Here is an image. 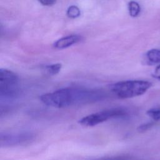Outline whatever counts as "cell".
Instances as JSON below:
<instances>
[{"mask_svg": "<svg viewBox=\"0 0 160 160\" xmlns=\"http://www.w3.org/2000/svg\"><path fill=\"white\" fill-rule=\"evenodd\" d=\"M102 89L83 87H67L44 94L40 100L46 106L63 108L96 102L106 98Z\"/></svg>", "mask_w": 160, "mask_h": 160, "instance_id": "obj_1", "label": "cell"}, {"mask_svg": "<svg viewBox=\"0 0 160 160\" xmlns=\"http://www.w3.org/2000/svg\"><path fill=\"white\" fill-rule=\"evenodd\" d=\"M151 86V82L148 81L128 80L112 84L109 88L118 98L128 99L144 94Z\"/></svg>", "mask_w": 160, "mask_h": 160, "instance_id": "obj_2", "label": "cell"}, {"mask_svg": "<svg viewBox=\"0 0 160 160\" xmlns=\"http://www.w3.org/2000/svg\"><path fill=\"white\" fill-rule=\"evenodd\" d=\"M19 78L14 72L0 69V98L1 101L16 98L19 92Z\"/></svg>", "mask_w": 160, "mask_h": 160, "instance_id": "obj_3", "label": "cell"}, {"mask_svg": "<svg viewBox=\"0 0 160 160\" xmlns=\"http://www.w3.org/2000/svg\"><path fill=\"white\" fill-rule=\"evenodd\" d=\"M127 115L128 112L123 108H111L86 116L79 121V123L85 127H92L109 119L119 118Z\"/></svg>", "mask_w": 160, "mask_h": 160, "instance_id": "obj_4", "label": "cell"}, {"mask_svg": "<svg viewBox=\"0 0 160 160\" xmlns=\"http://www.w3.org/2000/svg\"><path fill=\"white\" fill-rule=\"evenodd\" d=\"M34 138L32 133L23 132L19 133H1V146H13L22 145L31 142Z\"/></svg>", "mask_w": 160, "mask_h": 160, "instance_id": "obj_5", "label": "cell"}, {"mask_svg": "<svg viewBox=\"0 0 160 160\" xmlns=\"http://www.w3.org/2000/svg\"><path fill=\"white\" fill-rule=\"evenodd\" d=\"M81 41V37L78 35H69L63 37L54 43V47L56 49H62L68 48Z\"/></svg>", "mask_w": 160, "mask_h": 160, "instance_id": "obj_6", "label": "cell"}, {"mask_svg": "<svg viewBox=\"0 0 160 160\" xmlns=\"http://www.w3.org/2000/svg\"><path fill=\"white\" fill-rule=\"evenodd\" d=\"M146 58L148 64H154L160 62V49H150L146 52Z\"/></svg>", "mask_w": 160, "mask_h": 160, "instance_id": "obj_7", "label": "cell"}, {"mask_svg": "<svg viewBox=\"0 0 160 160\" xmlns=\"http://www.w3.org/2000/svg\"><path fill=\"white\" fill-rule=\"evenodd\" d=\"M128 8H129V14L132 17L138 16L141 11V8L139 4L136 1H131L129 2Z\"/></svg>", "mask_w": 160, "mask_h": 160, "instance_id": "obj_8", "label": "cell"}, {"mask_svg": "<svg viewBox=\"0 0 160 160\" xmlns=\"http://www.w3.org/2000/svg\"><path fill=\"white\" fill-rule=\"evenodd\" d=\"M62 68V65L60 63H56L48 65L45 67V69L48 74L51 76L56 75L59 72Z\"/></svg>", "mask_w": 160, "mask_h": 160, "instance_id": "obj_9", "label": "cell"}, {"mask_svg": "<svg viewBox=\"0 0 160 160\" xmlns=\"http://www.w3.org/2000/svg\"><path fill=\"white\" fill-rule=\"evenodd\" d=\"M146 114L154 121L160 120V108H152L146 111Z\"/></svg>", "mask_w": 160, "mask_h": 160, "instance_id": "obj_10", "label": "cell"}, {"mask_svg": "<svg viewBox=\"0 0 160 160\" xmlns=\"http://www.w3.org/2000/svg\"><path fill=\"white\" fill-rule=\"evenodd\" d=\"M81 11L79 8L76 6L72 5L69 7L67 10V15L71 18H76L80 16Z\"/></svg>", "mask_w": 160, "mask_h": 160, "instance_id": "obj_11", "label": "cell"}, {"mask_svg": "<svg viewBox=\"0 0 160 160\" xmlns=\"http://www.w3.org/2000/svg\"><path fill=\"white\" fill-rule=\"evenodd\" d=\"M91 160H132V158L128 156L121 155V156H109V157H102V158L93 159Z\"/></svg>", "mask_w": 160, "mask_h": 160, "instance_id": "obj_12", "label": "cell"}, {"mask_svg": "<svg viewBox=\"0 0 160 160\" xmlns=\"http://www.w3.org/2000/svg\"><path fill=\"white\" fill-rule=\"evenodd\" d=\"M154 125V123L152 122H146L144 124H142L141 125H140L138 128V130L139 132H144L146 131L147 130H148L149 129H150L151 128H152Z\"/></svg>", "mask_w": 160, "mask_h": 160, "instance_id": "obj_13", "label": "cell"}, {"mask_svg": "<svg viewBox=\"0 0 160 160\" xmlns=\"http://www.w3.org/2000/svg\"><path fill=\"white\" fill-rule=\"evenodd\" d=\"M152 76L157 79L160 80V65L158 66L156 69H154L153 73H152Z\"/></svg>", "mask_w": 160, "mask_h": 160, "instance_id": "obj_14", "label": "cell"}, {"mask_svg": "<svg viewBox=\"0 0 160 160\" xmlns=\"http://www.w3.org/2000/svg\"><path fill=\"white\" fill-rule=\"evenodd\" d=\"M38 1L44 6H51L56 2V0H38Z\"/></svg>", "mask_w": 160, "mask_h": 160, "instance_id": "obj_15", "label": "cell"}]
</instances>
